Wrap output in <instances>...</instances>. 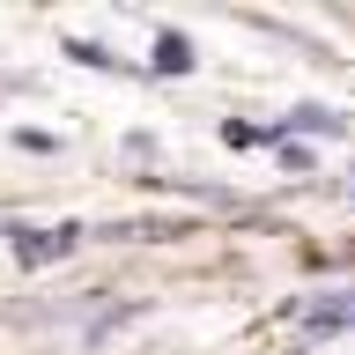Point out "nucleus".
<instances>
[{"instance_id": "obj_2", "label": "nucleus", "mask_w": 355, "mask_h": 355, "mask_svg": "<svg viewBox=\"0 0 355 355\" xmlns=\"http://www.w3.org/2000/svg\"><path fill=\"white\" fill-rule=\"evenodd\" d=\"M355 326V288H326L304 304V333H348Z\"/></svg>"}, {"instance_id": "obj_1", "label": "nucleus", "mask_w": 355, "mask_h": 355, "mask_svg": "<svg viewBox=\"0 0 355 355\" xmlns=\"http://www.w3.org/2000/svg\"><path fill=\"white\" fill-rule=\"evenodd\" d=\"M74 244H82V230H74V222H52V230H22V237H15V259H22V266H44V259H67Z\"/></svg>"}, {"instance_id": "obj_4", "label": "nucleus", "mask_w": 355, "mask_h": 355, "mask_svg": "<svg viewBox=\"0 0 355 355\" xmlns=\"http://www.w3.org/2000/svg\"><path fill=\"white\" fill-rule=\"evenodd\" d=\"M296 126H304V133H340V119L318 111V104H304V111H296Z\"/></svg>"}, {"instance_id": "obj_3", "label": "nucleus", "mask_w": 355, "mask_h": 355, "mask_svg": "<svg viewBox=\"0 0 355 355\" xmlns=\"http://www.w3.org/2000/svg\"><path fill=\"white\" fill-rule=\"evenodd\" d=\"M155 67H163V74H185V67H193L185 37H163V44H155Z\"/></svg>"}]
</instances>
